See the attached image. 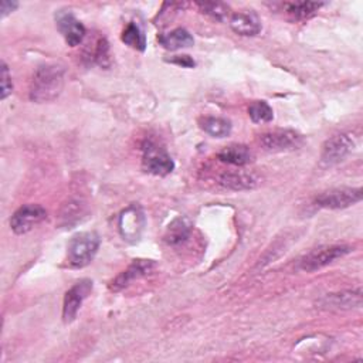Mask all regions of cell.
<instances>
[{
	"label": "cell",
	"mask_w": 363,
	"mask_h": 363,
	"mask_svg": "<svg viewBox=\"0 0 363 363\" xmlns=\"http://www.w3.org/2000/svg\"><path fill=\"white\" fill-rule=\"evenodd\" d=\"M64 78L65 69L60 64H44L38 67L30 82V99L38 104L54 101L64 88Z\"/></svg>",
	"instance_id": "obj_1"
},
{
	"label": "cell",
	"mask_w": 363,
	"mask_h": 363,
	"mask_svg": "<svg viewBox=\"0 0 363 363\" xmlns=\"http://www.w3.org/2000/svg\"><path fill=\"white\" fill-rule=\"evenodd\" d=\"M101 238L94 231L75 234L67 245V262L71 268H82L88 265L98 252Z\"/></svg>",
	"instance_id": "obj_2"
},
{
	"label": "cell",
	"mask_w": 363,
	"mask_h": 363,
	"mask_svg": "<svg viewBox=\"0 0 363 363\" xmlns=\"http://www.w3.org/2000/svg\"><path fill=\"white\" fill-rule=\"evenodd\" d=\"M352 248L345 244H333V245H323L319 248L312 250L306 255H303L299 261V268L306 272H313L316 269H320L329 264H332L335 259L345 257L349 254Z\"/></svg>",
	"instance_id": "obj_3"
},
{
	"label": "cell",
	"mask_w": 363,
	"mask_h": 363,
	"mask_svg": "<svg viewBox=\"0 0 363 363\" xmlns=\"http://www.w3.org/2000/svg\"><path fill=\"white\" fill-rule=\"evenodd\" d=\"M146 218L139 204H130L121 211L118 218V228L122 238L128 242H138L145 230Z\"/></svg>",
	"instance_id": "obj_4"
},
{
	"label": "cell",
	"mask_w": 363,
	"mask_h": 363,
	"mask_svg": "<svg viewBox=\"0 0 363 363\" xmlns=\"http://www.w3.org/2000/svg\"><path fill=\"white\" fill-rule=\"evenodd\" d=\"M363 197L360 187H337L326 190L315 197V204L322 208L339 210L359 203Z\"/></svg>",
	"instance_id": "obj_5"
},
{
	"label": "cell",
	"mask_w": 363,
	"mask_h": 363,
	"mask_svg": "<svg viewBox=\"0 0 363 363\" xmlns=\"http://www.w3.org/2000/svg\"><path fill=\"white\" fill-rule=\"evenodd\" d=\"M142 166L146 173L155 176H166L173 172L174 162L163 147L157 146L153 142H147L143 146Z\"/></svg>",
	"instance_id": "obj_6"
},
{
	"label": "cell",
	"mask_w": 363,
	"mask_h": 363,
	"mask_svg": "<svg viewBox=\"0 0 363 363\" xmlns=\"http://www.w3.org/2000/svg\"><path fill=\"white\" fill-rule=\"evenodd\" d=\"M259 143L268 152H288L298 149L303 143V138L292 129H277L261 135Z\"/></svg>",
	"instance_id": "obj_7"
},
{
	"label": "cell",
	"mask_w": 363,
	"mask_h": 363,
	"mask_svg": "<svg viewBox=\"0 0 363 363\" xmlns=\"http://www.w3.org/2000/svg\"><path fill=\"white\" fill-rule=\"evenodd\" d=\"M47 211L40 204H24L14 211L10 218V227L16 234H26L37 224L44 221Z\"/></svg>",
	"instance_id": "obj_8"
},
{
	"label": "cell",
	"mask_w": 363,
	"mask_h": 363,
	"mask_svg": "<svg viewBox=\"0 0 363 363\" xmlns=\"http://www.w3.org/2000/svg\"><path fill=\"white\" fill-rule=\"evenodd\" d=\"M353 145V139L349 133L333 135L332 138L326 139L325 143L322 145L320 160L328 166L336 164L352 152Z\"/></svg>",
	"instance_id": "obj_9"
},
{
	"label": "cell",
	"mask_w": 363,
	"mask_h": 363,
	"mask_svg": "<svg viewBox=\"0 0 363 363\" xmlns=\"http://www.w3.org/2000/svg\"><path fill=\"white\" fill-rule=\"evenodd\" d=\"M92 291V281L91 279H81L75 282L64 296L62 305V320L64 323H71L82 305V301L89 295Z\"/></svg>",
	"instance_id": "obj_10"
},
{
	"label": "cell",
	"mask_w": 363,
	"mask_h": 363,
	"mask_svg": "<svg viewBox=\"0 0 363 363\" xmlns=\"http://www.w3.org/2000/svg\"><path fill=\"white\" fill-rule=\"evenodd\" d=\"M55 23L58 31L62 34L65 43L69 47H77L82 43L86 34L85 26L78 18H75L69 10H60L55 14Z\"/></svg>",
	"instance_id": "obj_11"
},
{
	"label": "cell",
	"mask_w": 363,
	"mask_h": 363,
	"mask_svg": "<svg viewBox=\"0 0 363 363\" xmlns=\"http://www.w3.org/2000/svg\"><path fill=\"white\" fill-rule=\"evenodd\" d=\"M156 268L155 261L152 259H135L125 271H122L115 279L111 281L109 288L111 291H121L125 286H128L132 281L139 279L142 277L149 275Z\"/></svg>",
	"instance_id": "obj_12"
},
{
	"label": "cell",
	"mask_w": 363,
	"mask_h": 363,
	"mask_svg": "<svg viewBox=\"0 0 363 363\" xmlns=\"http://www.w3.org/2000/svg\"><path fill=\"white\" fill-rule=\"evenodd\" d=\"M230 27L244 37H254L261 31V20L252 10L237 11L230 17Z\"/></svg>",
	"instance_id": "obj_13"
},
{
	"label": "cell",
	"mask_w": 363,
	"mask_h": 363,
	"mask_svg": "<svg viewBox=\"0 0 363 363\" xmlns=\"http://www.w3.org/2000/svg\"><path fill=\"white\" fill-rule=\"evenodd\" d=\"M319 303L322 306L328 308H339V309H350V308H359L362 305V289H352V291H343L336 294H328L325 295Z\"/></svg>",
	"instance_id": "obj_14"
},
{
	"label": "cell",
	"mask_w": 363,
	"mask_h": 363,
	"mask_svg": "<svg viewBox=\"0 0 363 363\" xmlns=\"http://www.w3.org/2000/svg\"><path fill=\"white\" fill-rule=\"evenodd\" d=\"M218 183L230 190H250L258 184V179L247 172H227L218 177Z\"/></svg>",
	"instance_id": "obj_15"
},
{
	"label": "cell",
	"mask_w": 363,
	"mask_h": 363,
	"mask_svg": "<svg viewBox=\"0 0 363 363\" xmlns=\"http://www.w3.org/2000/svg\"><path fill=\"white\" fill-rule=\"evenodd\" d=\"M157 41L163 48L170 50V51L186 48V47H190L194 44L193 35L183 27H179L166 34L157 35Z\"/></svg>",
	"instance_id": "obj_16"
},
{
	"label": "cell",
	"mask_w": 363,
	"mask_h": 363,
	"mask_svg": "<svg viewBox=\"0 0 363 363\" xmlns=\"http://www.w3.org/2000/svg\"><path fill=\"white\" fill-rule=\"evenodd\" d=\"M190 233H191L190 220L186 217H177L167 225L164 241L169 245H179L190 237Z\"/></svg>",
	"instance_id": "obj_17"
},
{
	"label": "cell",
	"mask_w": 363,
	"mask_h": 363,
	"mask_svg": "<svg viewBox=\"0 0 363 363\" xmlns=\"http://www.w3.org/2000/svg\"><path fill=\"white\" fill-rule=\"evenodd\" d=\"M217 157L233 166H245L251 162V152L245 145H230L220 150Z\"/></svg>",
	"instance_id": "obj_18"
},
{
	"label": "cell",
	"mask_w": 363,
	"mask_h": 363,
	"mask_svg": "<svg viewBox=\"0 0 363 363\" xmlns=\"http://www.w3.org/2000/svg\"><path fill=\"white\" fill-rule=\"evenodd\" d=\"M200 128L213 138H225L231 132V122L224 118L206 116L200 119Z\"/></svg>",
	"instance_id": "obj_19"
},
{
	"label": "cell",
	"mask_w": 363,
	"mask_h": 363,
	"mask_svg": "<svg viewBox=\"0 0 363 363\" xmlns=\"http://www.w3.org/2000/svg\"><path fill=\"white\" fill-rule=\"evenodd\" d=\"M121 38L126 45H129L133 50L145 51V48H146V37H145L142 28L135 21H130L125 27Z\"/></svg>",
	"instance_id": "obj_20"
},
{
	"label": "cell",
	"mask_w": 363,
	"mask_h": 363,
	"mask_svg": "<svg viewBox=\"0 0 363 363\" xmlns=\"http://www.w3.org/2000/svg\"><path fill=\"white\" fill-rule=\"evenodd\" d=\"M322 6L323 3L318 1H292L285 3V11L294 16L296 20H303L313 16Z\"/></svg>",
	"instance_id": "obj_21"
},
{
	"label": "cell",
	"mask_w": 363,
	"mask_h": 363,
	"mask_svg": "<svg viewBox=\"0 0 363 363\" xmlns=\"http://www.w3.org/2000/svg\"><path fill=\"white\" fill-rule=\"evenodd\" d=\"M196 6L199 7V10L206 14L210 16L214 20L218 21H224L228 16H230V7L224 3H216V1H197Z\"/></svg>",
	"instance_id": "obj_22"
},
{
	"label": "cell",
	"mask_w": 363,
	"mask_h": 363,
	"mask_svg": "<svg viewBox=\"0 0 363 363\" xmlns=\"http://www.w3.org/2000/svg\"><path fill=\"white\" fill-rule=\"evenodd\" d=\"M248 116L252 122H271L274 119V111L265 101H254L248 106Z\"/></svg>",
	"instance_id": "obj_23"
},
{
	"label": "cell",
	"mask_w": 363,
	"mask_h": 363,
	"mask_svg": "<svg viewBox=\"0 0 363 363\" xmlns=\"http://www.w3.org/2000/svg\"><path fill=\"white\" fill-rule=\"evenodd\" d=\"M109 47H108V41L102 37L98 38L95 43V47L92 50V52L89 54V60H92V62L101 65V67H106L109 64Z\"/></svg>",
	"instance_id": "obj_24"
},
{
	"label": "cell",
	"mask_w": 363,
	"mask_h": 363,
	"mask_svg": "<svg viewBox=\"0 0 363 363\" xmlns=\"http://www.w3.org/2000/svg\"><path fill=\"white\" fill-rule=\"evenodd\" d=\"M11 91H13L11 75L7 64L3 61L1 62V99H6L11 94Z\"/></svg>",
	"instance_id": "obj_25"
},
{
	"label": "cell",
	"mask_w": 363,
	"mask_h": 363,
	"mask_svg": "<svg viewBox=\"0 0 363 363\" xmlns=\"http://www.w3.org/2000/svg\"><path fill=\"white\" fill-rule=\"evenodd\" d=\"M169 62H173L176 65H180V67H184V68H193L196 65L194 60L189 55H173L170 58H167Z\"/></svg>",
	"instance_id": "obj_26"
},
{
	"label": "cell",
	"mask_w": 363,
	"mask_h": 363,
	"mask_svg": "<svg viewBox=\"0 0 363 363\" xmlns=\"http://www.w3.org/2000/svg\"><path fill=\"white\" fill-rule=\"evenodd\" d=\"M17 6H18V3H16V1H7V0H3L1 1V17H6L9 13H11V11H14L16 9H17Z\"/></svg>",
	"instance_id": "obj_27"
}]
</instances>
